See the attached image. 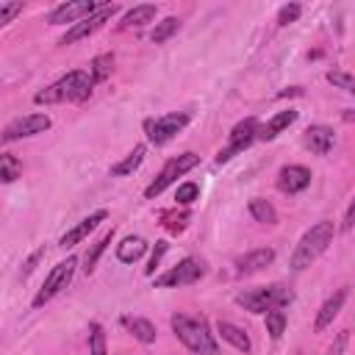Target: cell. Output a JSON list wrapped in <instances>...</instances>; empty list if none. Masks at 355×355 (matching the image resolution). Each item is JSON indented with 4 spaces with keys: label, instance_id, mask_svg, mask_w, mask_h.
I'll return each instance as SVG.
<instances>
[{
    "label": "cell",
    "instance_id": "cell-1",
    "mask_svg": "<svg viewBox=\"0 0 355 355\" xmlns=\"http://www.w3.org/2000/svg\"><path fill=\"white\" fill-rule=\"evenodd\" d=\"M94 89V78L89 69H72L67 75H61L58 80H53L50 86L39 89L33 94L36 105H58V103H80L92 94Z\"/></svg>",
    "mask_w": 355,
    "mask_h": 355
},
{
    "label": "cell",
    "instance_id": "cell-2",
    "mask_svg": "<svg viewBox=\"0 0 355 355\" xmlns=\"http://www.w3.org/2000/svg\"><path fill=\"white\" fill-rule=\"evenodd\" d=\"M172 324V333L175 338L191 349L194 355H219V347H216V338L211 333V324L202 319V316H191V313H175L169 319Z\"/></svg>",
    "mask_w": 355,
    "mask_h": 355
},
{
    "label": "cell",
    "instance_id": "cell-3",
    "mask_svg": "<svg viewBox=\"0 0 355 355\" xmlns=\"http://www.w3.org/2000/svg\"><path fill=\"white\" fill-rule=\"evenodd\" d=\"M333 236H336V225H333L330 219H322V222L311 225V227L300 236V241H297V247H294V252H291V258H288L291 272L308 269V266L330 247Z\"/></svg>",
    "mask_w": 355,
    "mask_h": 355
},
{
    "label": "cell",
    "instance_id": "cell-4",
    "mask_svg": "<svg viewBox=\"0 0 355 355\" xmlns=\"http://www.w3.org/2000/svg\"><path fill=\"white\" fill-rule=\"evenodd\" d=\"M294 300L291 288L272 283V286H258V288H244L241 294H236V305L250 311V313H266L272 308H283Z\"/></svg>",
    "mask_w": 355,
    "mask_h": 355
},
{
    "label": "cell",
    "instance_id": "cell-5",
    "mask_svg": "<svg viewBox=\"0 0 355 355\" xmlns=\"http://www.w3.org/2000/svg\"><path fill=\"white\" fill-rule=\"evenodd\" d=\"M197 164H200V155L191 153V150H189V153H180V155H175V158H169V161L164 164V169H161V172L150 180V186L144 189V197H147V200H155L164 189H169L178 178H183V175H186L189 169H194Z\"/></svg>",
    "mask_w": 355,
    "mask_h": 355
},
{
    "label": "cell",
    "instance_id": "cell-6",
    "mask_svg": "<svg viewBox=\"0 0 355 355\" xmlns=\"http://www.w3.org/2000/svg\"><path fill=\"white\" fill-rule=\"evenodd\" d=\"M189 122H191V114H186V111H172V114H161V116L144 119V133H147L150 144L161 147V144H166L169 139H175Z\"/></svg>",
    "mask_w": 355,
    "mask_h": 355
},
{
    "label": "cell",
    "instance_id": "cell-7",
    "mask_svg": "<svg viewBox=\"0 0 355 355\" xmlns=\"http://www.w3.org/2000/svg\"><path fill=\"white\" fill-rule=\"evenodd\" d=\"M75 266H78V258H67V261H58L50 272H47V277H44V283H42V288L36 291V297H33V308H42L44 302H50L55 294H61L67 286H69V280H72V275H75Z\"/></svg>",
    "mask_w": 355,
    "mask_h": 355
},
{
    "label": "cell",
    "instance_id": "cell-8",
    "mask_svg": "<svg viewBox=\"0 0 355 355\" xmlns=\"http://www.w3.org/2000/svg\"><path fill=\"white\" fill-rule=\"evenodd\" d=\"M258 130H261V122H258L255 116H247V119H241L239 125H233V130H230V136H227V144L216 153V164H227L233 155L244 153L252 141H258Z\"/></svg>",
    "mask_w": 355,
    "mask_h": 355
},
{
    "label": "cell",
    "instance_id": "cell-9",
    "mask_svg": "<svg viewBox=\"0 0 355 355\" xmlns=\"http://www.w3.org/2000/svg\"><path fill=\"white\" fill-rule=\"evenodd\" d=\"M205 275V261L202 258H183L172 269H166L161 277H155V288H178V286H191Z\"/></svg>",
    "mask_w": 355,
    "mask_h": 355
},
{
    "label": "cell",
    "instance_id": "cell-10",
    "mask_svg": "<svg viewBox=\"0 0 355 355\" xmlns=\"http://www.w3.org/2000/svg\"><path fill=\"white\" fill-rule=\"evenodd\" d=\"M119 11V6L116 3H100V8L92 14V17H86V19H80V22H75L61 39H58V44H72V42H78V39H86V36H92L94 31H100L114 14Z\"/></svg>",
    "mask_w": 355,
    "mask_h": 355
},
{
    "label": "cell",
    "instance_id": "cell-11",
    "mask_svg": "<svg viewBox=\"0 0 355 355\" xmlns=\"http://www.w3.org/2000/svg\"><path fill=\"white\" fill-rule=\"evenodd\" d=\"M50 128V116L47 114H25V116H17L11 119L6 128H3V144H11L17 139H28V136H36V133H44Z\"/></svg>",
    "mask_w": 355,
    "mask_h": 355
},
{
    "label": "cell",
    "instance_id": "cell-12",
    "mask_svg": "<svg viewBox=\"0 0 355 355\" xmlns=\"http://www.w3.org/2000/svg\"><path fill=\"white\" fill-rule=\"evenodd\" d=\"M100 8V3H92V0H75V3H58L50 14H47V22L50 25H67V22H80L86 17H92L94 11Z\"/></svg>",
    "mask_w": 355,
    "mask_h": 355
},
{
    "label": "cell",
    "instance_id": "cell-13",
    "mask_svg": "<svg viewBox=\"0 0 355 355\" xmlns=\"http://www.w3.org/2000/svg\"><path fill=\"white\" fill-rule=\"evenodd\" d=\"M311 186V169L302 164H288L277 172V189L286 194H300Z\"/></svg>",
    "mask_w": 355,
    "mask_h": 355
},
{
    "label": "cell",
    "instance_id": "cell-14",
    "mask_svg": "<svg viewBox=\"0 0 355 355\" xmlns=\"http://www.w3.org/2000/svg\"><path fill=\"white\" fill-rule=\"evenodd\" d=\"M105 219H108V211H105V208H97V211H92L89 216H83V219H80V222H78L72 230H67V233L58 239V247L69 250V247L80 244V241H83V239H86V236H89V233H92V230H94L100 222H105Z\"/></svg>",
    "mask_w": 355,
    "mask_h": 355
},
{
    "label": "cell",
    "instance_id": "cell-15",
    "mask_svg": "<svg viewBox=\"0 0 355 355\" xmlns=\"http://www.w3.org/2000/svg\"><path fill=\"white\" fill-rule=\"evenodd\" d=\"M347 294H349V288L347 286H341L338 291H333L324 302H322V308H319V313H316V319H313V330L316 333H322L324 327H330L333 324V319L338 316V311L344 308V302H347Z\"/></svg>",
    "mask_w": 355,
    "mask_h": 355
},
{
    "label": "cell",
    "instance_id": "cell-16",
    "mask_svg": "<svg viewBox=\"0 0 355 355\" xmlns=\"http://www.w3.org/2000/svg\"><path fill=\"white\" fill-rule=\"evenodd\" d=\"M333 144H336L333 128H327V125H311V128L305 130V147H308L311 153L327 155V153L333 150Z\"/></svg>",
    "mask_w": 355,
    "mask_h": 355
},
{
    "label": "cell",
    "instance_id": "cell-17",
    "mask_svg": "<svg viewBox=\"0 0 355 355\" xmlns=\"http://www.w3.org/2000/svg\"><path fill=\"white\" fill-rule=\"evenodd\" d=\"M272 261H275V250L272 247H261V250H252L244 258H239L236 261V272L239 275H252V272H261L263 266H269Z\"/></svg>",
    "mask_w": 355,
    "mask_h": 355
},
{
    "label": "cell",
    "instance_id": "cell-18",
    "mask_svg": "<svg viewBox=\"0 0 355 355\" xmlns=\"http://www.w3.org/2000/svg\"><path fill=\"white\" fill-rule=\"evenodd\" d=\"M294 119H297V111H294V108H288V111H277L269 122L261 125V130H258V141H272V139H277Z\"/></svg>",
    "mask_w": 355,
    "mask_h": 355
},
{
    "label": "cell",
    "instance_id": "cell-19",
    "mask_svg": "<svg viewBox=\"0 0 355 355\" xmlns=\"http://www.w3.org/2000/svg\"><path fill=\"white\" fill-rule=\"evenodd\" d=\"M216 333L222 336V341H227L230 347H236L239 352H250L252 349V341H250V336L239 327V324H233V322H216Z\"/></svg>",
    "mask_w": 355,
    "mask_h": 355
},
{
    "label": "cell",
    "instance_id": "cell-20",
    "mask_svg": "<svg viewBox=\"0 0 355 355\" xmlns=\"http://www.w3.org/2000/svg\"><path fill=\"white\" fill-rule=\"evenodd\" d=\"M144 252H147V241H144L141 236H128V239H122V241L116 244V258H119L122 263H133V261H139Z\"/></svg>",
    "mask_w": 355,
    "mask_h": 355
},
{
    "label": "cell",
    "instance_id": "cell-21",
    "mask_svg": "<svg viewBox=\"0 0 355 355\" xmlns=\"http://www.w3.org/2000/svg\"><path fill=\"white\" fill-rule=\"evenodd\" d=\"M155 14H158V6H153V3H144V6H133V8H130L125 17H122L119 28H141V25L153 22V19H155Z\"/></svg>",
    "mask_w": 355,
    "mask_h": 355
},
{
    "label": "cell",
    "instance_id": "cell-22",
    "mask_svg": "<svg viewBox=\"0 0 355 355\" xmlns=\"http://www.w3.org/2000/svg\"><path fill=\"white\" fill-rule=\"evenodd\" d=\"M144 155H147V147L144 144H136L122 161H116L114 166H111V175H116V178H125V175H133L139 166H141V161H144Z\"/></svg>",
    "mask_w": 355,
    "mask_h": 355
},
{
    "label": "cell",
    "instance_id": "cell-23",
    "mask_svg": "<svg viewBox=\"0 0 355 355\" xmlns=\"http://www.w3.org/2000/svg\"><path fill=\"white\" fill-rule=\"evenodd\" d=\"M125 324H128V330L133 333V338L136 341H141V344H153L155 341V324L150 322V319H144V316H125L122 319Z\"/></svg>",
    "mask_w": 355,
    "mask_h": 355
},
{
    "label": "cell",
    "instance_id": "cell-24",
    "mask_svg": "<svg viewBox=\"0 0 355 355\" xmlns=\"http://www.w3.org/2000/svg\"><path fill=\"white\" fill-rule=\"evenodd\" d=\"M250 216H252L255 222H261V225H275V222H277L275 205H272L269 200H263V197H252V200H250Z\"/></svg>",
    "mask_w": 355,
    "mask_h": 355
},
{
    "label": "cell",
    "instance_id": "cell-25",
    "mask_svg": "<svg viewBox=\"0 0 355 355\" xmlns=\"http://www.w3.org/2000/svg\"><path fill=\"white\" fill-rule=\"evenodd\" d=\"M111 239H114V227H111V230H105V233H103V239H100V241H94V247L86 252V258H83V272H86V275H89V272H94V266H97L100 255L108 250Z\"/></svg>",
    "mask_w": 355,
    "mask_h": 355
},
{
    "label": "cell",
    "instance_id": "cell-26",
    "mask_svg": "<svg viewBox=\"0 0 355 355\" xmlns=\"http://www.w3.org/2000/svg\"><path fill=\"white\" fill-rule=\"evenodd\" d=\"M263 324H266L269 338H272V341H277V338L286 333V311H283V308H272V311H266Z\"/></svg>",
    "mask_w": 355,
    "mask_h": 355
},
{
    "label": "cell",
    "instance_id": "cell-27",
    "mask_svg": "<svg viewBox=\"0 0 355 355\" xmlns=\"http://www.w3.org/2000/svg\"><path fill=\"white\" fill-rule=\"evenodd\" d=\"M89 355H108L105 330L100 322H89Z\"/></svg>",
    "mask_w": 355,
    "mask_h": 355
},
{
    "label": "cell",
    "instance_id": "cell-28",
    "mask_svg": "<svg viewBox=\"0 0 355 355\" xmlns=\"http://www.w3.org/2000/svg\"><path fill=\"white\" fill-rule=\"evenodd\" d=\"M178 28H180V19H178V17H164V19H161V22L153 28L150 39H153L155 44H164V42H166V39H169V36H172Z\"/></svg>",
    "mask_w": 355,
    "mask_h": 355
},
{
    "label": "cell",
    "instance_id": "cell-29",
    "mask_svg": "<svg viewBox=\"0 0 355 355\" xmlns=\"http://www.w3.org/2000/svg\"><path fill=\"white\" fill-rule=\"evenodd\" d=\"M19 172H22V164L11 153H3L0 155V180L3 183H14L19 178Z\"/></svg>",
    "mask_w": 355,
    "mask_h": 355
},
{
    "label": "cell",
    "instance_id": "cell-30",
    "mask_svg": "<svg viewBox=\"0 0 355 355\" xmlns=\"http://www.w3.org/2000/svg\"><path fill=\"white\" fill-rule=\"evenodd\" d=\"M161 225L169 230V233H183L186 230V225H189V219H191V214L189 211H166V214H161Z\"/></svg>",
    "mask_w": 355,
    "mask_h": 355
},
{
    "label": "cell",
    "instance_id": "cell-31",
    "mask_svg": "<svg viewBox=\"0 0 355 355\" xmlns=\"http://www.w3.org/2000/svg\"><path fill=\"white\" fill-rule=\"evenodd\" d=\"M111 67H114V55H111V53H103V55H97V58L92 61V67H89V72H92L94 83L105 80V78L111 75Z\"/></svg>",
    "mask_w": 355,
    "mask_h": 355
},
{
    "label": "cell",
    "instance_id": "cell-32",
    "mask_svg": "<svg viewBox=\"0 0 355 355\" xmlns=\"http://www.w3.org/2000/svg\"><path fill=\"white\" fill-rule=\"evenodd\" d=\"M324 78H327V83H333L336 89H344V92L355 94V75H349V72H344V69H330Z\"/></svg>",
    "mask_w": 355,
    "mask_h": 355
},
{
    "label": "cell",
    "instance_id": "cell-33",
    "mask_svg": "<svg viewBox=\"0 0 355 355\" xmlns=\"http://www.w3.org/2000/svg\"><path fill=\"white\" fill-rule=\"evenodd\" d=\"M194 200H200V186L197 183H180L178 186V191H175V202L178 205H191Z\"/></svg>",
    "mask_w": 355,
    "mask_h": 355
},
{
    "label": "cell",
    "instance_id": "cell-34",
    "mask_svg": "<svg viewBox=\"0 0 355 355\" xmlns=\"http://www.w3.org/2000/svg\"><path fill=\"white\" fill-rule=\"evenodd\" d=\"M302 14V6L300 3H288L277 11V25H288V22H297V17Z\"/></svg>",
    "mask_w": 355,
    "mask_h": 355
},
{
    "label": "cell",
    "instance_id": "cell-35",
    "mask_svg": "<svg viewBox=\"0 0 355 355\" xmlns=\"http://www.w3.org/2000/svg\"><path fill=\"white\" fill-rule=\"evenodd\" d=\"M166 250H169L166 241H155V250H153V255H150V261H147V266H144V275H153V272L158 269V263H161V258H164Z\"/></svg>",
    "mask_w": 355,
    "mask_h": 355
},
{
    "label": "cell",
    "instance_id": "cell-36",
    "mask_svg": "<svg viewBox=\"0 0 355 355\" xmlns=\"http://www.w3.org/2000/svg\"><path fill=\"white\" fill-rule=\"evenodd\" d=\"M347 344H349V330H338L336 338H333V344L327 347V355H344Z\"/></svg>",
    "mask_w": 355,
    "mask_h": 355
},
{
    "label": "cell",
    "instance_id": "cell-37",
    "mask_svg": "<svg viewBox=\"0 0 355 355\" xmlns=\"http://www.w3.org/2000/svg\"><path fill=\"white\" fill-rule=\"evenodd\" d=\"M22 11V3H3L0 0V25H8Z\"/></svg>",
    "mask_w": 355,
    "mask_h": 355
},
{
    "label": "cell",
    "instance_id": "cell-38",
    "mask_svg": "<svg viewBox=\"0 0 355 355\" xmlns=\"http://www.w3.org/2000/svg\"><path fill=\"white\" fill-rule=\"evenodd\" d=\"M355 225V197H352V202L347 205V211H344V222H341V230H349Z\"/></svg>",
    "mask_w": 355,
    "mask_h": 355
}]
</instances>
